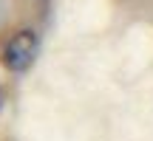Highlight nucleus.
Listing matches in <instances>:
<instances>
[{"instance_id": "1", "label": "nucleus", "mask_w": 153, "mask_h": 141, "mask_svg": "<svg viewBox=\"0 0 153 141\" xmlns=\"http://www.w3.org/2000/svg\"><path fill=\"white\" fill-rule=\"evenodd\" d=\"M34 57H37V31L31 28H23L14 31L3 45V65L11 73H23V70L31 68Z\"/></svg>"}, {"instance_id": "2", "label": "nucleus", "mask_w": 153, "mask_h": 141, "mask_svg": "<svg viewBox=\"0 0 153 141\" xmlns=\"http://www.w3.org/2000/svg\"><path fill=\"white\" fill-rule=\"evenodd\" d=\"M0 102H3V90H0Z\"/></svg>"}]
</instances>
